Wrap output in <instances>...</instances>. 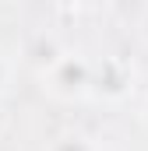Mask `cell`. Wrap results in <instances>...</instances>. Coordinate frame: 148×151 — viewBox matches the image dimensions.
<instances>
[{
    "instance_id": "cell-5",
    "label": "cell",
    "mask_w": 148,
    "mask_h": 151,
    "mask_svg": "<svg viewBox=\"0 0 148 151\" xmlns=\"http://www.w3.org/2000/svg\"><path fill=\"white\" fill-rule=\"evenodd\" d=\"M141 113H145V119H148V95H145V106H141Z\"/></svg>"
},
{
    "instance_id": "cell-4",
    "label": "cell",
    "mask_w": 148,
    "mask_h": 151,
    "mask_svg": "<svg viewBox=\"0 0 148 151\" xmlns=\"http://www.w3.org/2000/svg\"><path fill=\"white\" fill-rule=\"evenodd\" d=\"M141 35L148 39V7H145V11H141Z\"/></svg>"
},
{
    "instance_id": "cell-2",
    "label": "cell",
    "mask_w": 148,
    "mask_h": 151,
    "mask_svg": "<svg viewBox=\"0 0 148 151\" xmlns=\"http://www.w3.org/2000/svg\"><path fill=\"white\" fill-rule=\"evenodd\" d=\"M49 151H99V148H95L88 137H60Z\"/></svg>"
},
{
    "instance_id": "cell-1",
    "label": "cell",
    "mask_w": 148,
    "mask_h": 151,
    "mask_svg": "<svg viewBox=\"0 0 148 151\" xmlns=\"http://www.w3.org/2000/svg\"><path fill=\"white\" fill-rule=\"evenodd\" d=\"M92 84V67L81 53L64 49L49 67H42V88L57 99H74Z\"/></svg>"
},
{
    "instance_id": "cell-3",
    "label": "cell",
    "mask_w": 148,
    "mask_h": 151,
    "mask_svg": "<svg viewBox=\"0 0 148 151\" xmlns=\"http://www.w3.org/2000/svg\"><path fill=\"white\" fill-rule=\"evenodd\" d=\"M7 84H11V60L0 53V95L7 91Z\"/></svg>"
}]
</instances>
